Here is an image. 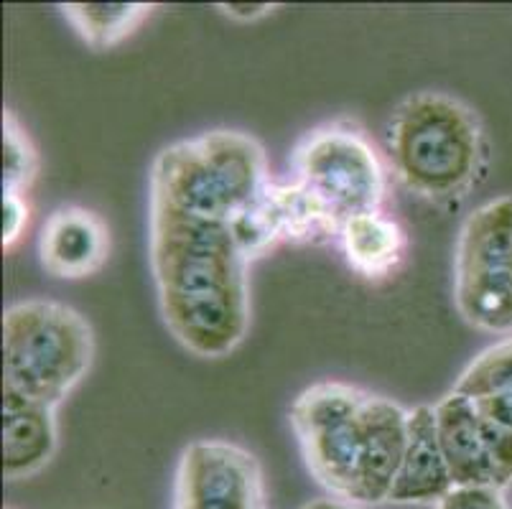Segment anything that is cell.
Listing matches in <instances>:
<instances>
[{
    "label": "cell",
    "instance_id": "1",
    "mask_svg": "<svg viewBox=\"0 0 512 509\" xmlns=\"http://www.w3.org/2000/svg\"><path fill=\"white\" fill-rule=\"evenodd\" d=\"M151 268L161 316L181 347L209 359L237 349L250 326V291L230 222L151 196Z\"/></svg>",
    "mask_w": 512,
    "mask_h": 509
},
{
    "label": "cell",
    "instance_id": "2",
    "mask_svg": "<svg viewBox=\"0 0 512 509\" xmlns=\"http://www.w3.org/2000/svg\"><path fill=\"white\" fill-rule=\"evenodd\" d=\"M291 428L316 482L357 507L388 502L408 446V410L344 382H319L291 405Z\"/></svg>",
    "mask_w": 512,
    "mask_h": 509
},
{
    "label": "cell",
    "instance_id": "3",
    "mask_svg": "<svg viewBox=\"0 0 512 509\" xmlns=\"http://www.w3.org/2000/svg\"><path fill=\"white\" fill-rule=\"evenodd\" d=\"M388 153L408 189L434 202H449L467 194L482 174V123L456 97L416 92L395 107Z\"/></svg>",
    "mask_w": 512,
    "mask_h": 509
},
{
    "label": "cell",
    "instance_id": "4",
    "mask_svg": "<svg viewBox=\"0 0 512 509\" xmlns=\"http://www.w3.org/2000/svg\"><path fill=\"white\" fill-rule=\"evenodd\" d=\"M271 184L258 140L237 130H209L158 153L151 196L181 212L230 222Z\"/></svg>",
    "mask_w": 512,
    "mask_h": 509
},
{
    "label": "cell",
    "instance_id": "5",
    "mask_svg": "<svg viewBox=\"0 0 512 509\" xmlns=\"http://www.w3.org/2000/svg\"><path fill=\"white\" fill-rule=\"evenodd\" d=\"M95 357L92 326L59 301L13 303L3 316V390L57 408Z\"/></svg>",
    "mask_w": 512,
    "mask_h": 509
},
{
    "label": "cell",
    "instance_id": "6",
    "mask_svg": "<svg viewBox=\"0 0 512 509\" xmlns=\"http://www.w3.org/2000/svg\"><path fill=\"white\" fill-rule=\"evenodd\" d=\"M454 301L474 329L512 334V196L482 204L462 224Z\"/></svg>",
    "mask_w": 512,
    "mask_h": 509
},
{
    "label": "cell",
    "instance_id": "7",
    "mask_svg": "<svg viewBox=\"0 0 512 509\" xmlns=\"http://www.w3.org/2000/svg\"><path fill=\"white\" fill-rule=\"evenodd\" d=\"M296 184L304 186L329 222L342 230L357 214L380 212L385 196V171L375 148L362 133L327 125L301 140L293 156Z\"/></svg>",
    "mask_w": 512,
    "mask_h": 509
},
{
    "label": "cell",
    "instance_id": "8",
    "mask_svg": "<svg viewBox=\"0 0 512 509\" xmlns=\"http://www.w3.org/2000/svg\"><path fill=\"white\" fill-rule=\"evenodd\" d=\"M176 509H265L258 461L235 443L194 441L179 461Z\"/></svg>",
    "mask_w": 512,
    "mask_h": 509
},
{
    "label": "cell",
    "instance_id": "9",
    "mask_svg": "<svg viewBox=\"0 0 512 509\" xmlns=\"http://www.w3.org/2000/svg\"><path fill=\"white\" fill-rule=\"evenodd\" d=\"M110 255V235L95 212L85 207H62L44 222L39 258L54 278L95 275Z\"/></svg>",
    "mask_w": 512,
    "mask_h": 509
},
{
    "label": "cell",
    "instance_id": "10",
    "mask_svg": "<svg viewBox=\"0 0 512 509\" xmlns=\"http://www.w3.org/2000/svg\"><path fill=\"white\" fill-rule=\"evenodd\" d=\"M454 487L449 464L439 441L434 405L408 410V446L395 474L388 502L393 504H439Z\"/></svg>",
    "mask_w": 512,
    "mask_h": 509
},
{
    "label": "cell",
    "instance_id": "11",
    "mask_svg": "<svg viewBox=\"0 0 512 509\" xmlns=\"http://www.w3.org/2000/svg\"><path fill=\"white\" fill-rule=\"evenodd\" d=\"M436 408L439 441L454 487H495V466L474 400L449 392ZM497 489V487H495Z\"/></svg>",
    "mask_w": 512,
    "mask_h": 509
},
{
    "label": "cell",
    "instance_id": "12",
    "mask_svg": "<svg viewBox=\"0 0 512 509\" xmlns=\"http://www.w3.org/2000/svg\"><path fill=\"white\" fill-rule=\"evenodd\" d=\"M54 408L3 390V471L8 482L39 474L57 454Z\"/></svg>",
    "mask_w": 512,
    "mask_h": 509
},
{
    "label": "cell",
    "instance_id": "13",
    "mask_svg": "<svg viewBox=\"0 0 512 509\" xmlns=\"http://www.w3.org/2000/svg\"><path fill=\"white\" fill-rule=\"evenodd\" d=\"M339 240L352 270L370 280L388 278L406 252V232L383 212L357 214L347 219L339 230Z\"/></svg>",
    "mask_w": 512,
    "mask_h": 509
},
{
    "label": "cell",
    "instance_id": "14",
    "mask_svg": "<svg viewBox=\"0 0 512 509\" xmlns=\"http://www.w3.org/2000/svg\"><path fill=\"white\" fill-rule=\"evenodd\" d=\"M146 3H69L62 6L64 18L74 26L87 46L102 51L128 39L148 16Z\"/></svg>",
    "mask_w": 512,
    "mask_h": 509
},
{
    "label": "cell",
    "instance_id": "15",
    "mask_svg": "<svg viewBox=\"0 0 512 509\" xmlns=\"http://www.w3.org/2000/svg\"><path fill=\"white\" fill-rule=\"evenodd\" d=\"M512 390V336L505 342L495 344V347L484 349L462 377L456 380L454 390L456 395H464L469 400L490 398V395H500V392Z\"/></svg>",
    "mask_w": 512,
    "mask_h": 509
},
{
    "label": "cell",
    "instance_id": "16",
    "mask_svg": "<svg viewBox=\"0 0 512 509\" xmlns=\"http://www.w3.org/2000/svg\"><path fill=\"white\" fill-rule=\"evenodd\" d=\"M39 171V156L11 110L3 115V194H23Z\"/></svg>",
    "mask_w": 512,
    "mask_h": 509
},
{
    "label": "cell",
    "instance_id": "17",
    "mask_svg": "<svg viewBox=\"0 0 512 509\" xmlns=\"http://www.w3.org/2000/svg\"><path fill=\"white\" fill-rule=\"evenodd\" d=\"M484 441L490 448L492 466H495V487L505 492L512 484V431L510 428H500L490 420L482 418Z\"/></svg>",
    "mask_w": 512,
    "mask_h": 509
},
{
    "label": "cell",
    "instance_id": "18",
    "mask_svg": "<svg viewBox=\"0 0 512 509\" xmlns=\"http://www.w3.org/2000/svg\"><path fill=\"white\" fill-rule=\"evenodd\" d=\"M436 509H510L502 489L495 487H451Z\"/></svg>",
    "mask_w": 512,
    "mask_h": 509
},
{
    "label": "cell",
    "instance_id": "19",
    "mask_svg": "<svg viewBox=\"0 0 512 509\" xmlns=\"http://www.w3.org/2000/svg\"><path fill=\"white\" fill-rule=\"evenodd\" d=\"M29 224V204L23 194H3V247L11 250Z\"/></svg>",
    "mask_w": 512,
    "mask_h": 509
},
{
    "label": "cell",
    "instance_id": "20",
    "mask_svg": "<svg viewBox=\"0 0 512 509\" xmlns=\"http://www.w3.org/2000/svg\"><path fill=\"white\" fill-rule=\"evenodd\" d=\"M479 415L484 420H490L500 428H510L512 431V390L500 392V395H490V398H479L474 400Z\"/></svg>",
    "mask_w": 512,
    "mask_h": 509
},
{
    "label": "cell",
    "instance_id": "21",
    "mask_svg": "<svg viewBox=\"0 0 512 509\" xmlns=\"http://www.w3.org/2000/svg\"><path fill=\"white\" fill-rule=\"evenodd\" d=\"M220 8L225 16H230L232 21H242V23H248V21H258V18H265L268 13H273V8L276 6H268V3H230V6H217Z\"/></svg>",
    "mask_w": 512,
    "mask_h": 509
},
{
    "label": "cell",
    "instance_id": "22",
    "mask_svg": "<svg viewBox=\"0 0 512 509\" xmlns=\"http://www.w3.org/2000/svg\"><path fill=\"white\" fill-rule=\"evenodd\" d=\"M304 509H360V507H357V504L344 502V499L329 497V499H316V502L306 504Z\"/></svg>",
    "mask_w": 512,
    "mask_h": 509
}]
</instances>
